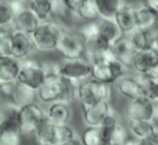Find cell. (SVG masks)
I'll list each match as a JSON object with an SVG mask.
<instances>
[{
    "instance_id": "obj_1",
    "label": "cell",
    "mask_w": 158,
    "mask_h": 145,
    "mask_svg": "<svg viewBox=\"0 0 158 145\" xmlns=\"http://www.w3.org/2000/svg\"><path fill=\"white\" fill-rule=\"evenodd\" d=\"M128 67L119 62L111 51H108L103 60L95 62L93 65V75L91 78L96 79L101 83L112 84L120 81L122 78L127 77Z\"/></svg>"
},
{
    "instance_id": "obj_2",
    "label": "cell",
    "mask_w": 158,
    "mask_h": 145,
    "mask_svg": "<svg viewBox=\"0 0 158 145\" xmlns=\"http://www.w3.org/2000/svg\"><path fill=\"white\" fill-rule=\"evenodd\" d=\"M112 96L111 84L101 83L94 78L79 84L78 100L81 106H93L100 103H110Z\"/></svg>"
},
{
    "instance_id": "obj_3",
    "label": "cell",
    "mask_w": 158,
    "mask_h": 145,
    "mask_svg": "<svg viewBox=\"0 0 158 145\" xmlns=\"http://www.w3.org/2000/svg\"><path fill=\"white\" fill-rule=\"evenodd\" d=\"M63 31L64 28L55 21L41 23L38 29L32 34L35 49L41 53H50L57 50L60 38Z\"/></svg>"
},
{
    "instance_id": "obj_4",
    "label": "cell",
    "mask_w": 158,
    "mask_h": 145,
    "mask_svg": "<svg viewBox=\"0 0 158 145\" xmlns=\"http://www.w3.org/2000/svg\"><path fill=\"white\" fill-rule=\"evenodd\" d=\"M57 51L64 59H81L85 58L86 41L79 31L64 28L59 41Z\"/></svg>"
},
{
    "instance_id": "obj_5",
    "label": "cell",
    "mask_w": 158,
    "mask_h": 145,
    "mask_svg": "<svg viewBox=\"0 0 158 145\" xmlns=\"http://www.w3.org/2000/svg\"><path fill=\"white\" fill-rule=\"evenodd\" d=\"M44 81L45 75L41 67V62L35 59H28L21 62V71L17 79L19 84L31 90L38 92Z\"/></svg>"
},
{
    "instance_id": "obj_6",
    "label": "cell",
    "mask_w": 158,
    "mask_h": 145,
    "mask_svg": "<svg viewBox=\"0 0 158 145\" xmlns=\"http://www.w3.org/2000/svg\"><path fill=\"white\" fill-rule=\"evenodd\" d=\"M93 75V65L85 58L64 59L60 62V76L77 83L90 79Z\"/></svg>"
},
{
    "instance_id": "obj_7",
    "label": "cell",
    "mask_w": 158,
    "mask_h": 145,
    "mask_svg": "<svg viewBox=\"0 0 158 145\" xmlns=\"http://www.w3.org/2000/svg\"><path fill=\"white\" fill-rule=\"evenodd\" d=\"M66 90V78L62 76H50L45 77L40 89L37 92L38 99L44 104H54L63 101Z\"/></svg>"
},
{
    "instance_id": "obj_8",
    "label": "cell",
    "mask_w": 158,
    "mask_h": 145,
    "mask_svg": "<svg viewBox=\"0 0 158 145\" xmlns=\"http://www.w3.org/2000/svg\"><path fill=\"white\" fill-rule=\"evenodd\" d=\"M46 117V112L43 111L38 104L33 103L20 109V127L22 135L35 134L38 127Z\"/></svg>"
},
{
    "instance_id": "obj_9",
    "label": "cell",
    "mask_w": 158,
    "mask_h": 145,
    "mask_svg": "<svg viewBox=\"0 0 158 145\" xmlns=\"http://www.w3.org/2000/svg\"><path fill=\"white\" fill-rule=\"evenodd\" d=\"M156 104L146 98L130 101L127 107V117L129 122H153Z\"/></svg>"
},
{
    "instance_id": "obj_10",
    "label": "cell",
    "mask_w": 158,
    "mask_h": 145,
    "mask_svg": "<svg viewBox=\"0 0 158 145\" xmlns=\"http://www.w3.org/2000/svg\"><path fill=\"white\" fill-rule=\"evenodd\" d=\"M83 121L86 127L100 128L108 115L112 112V107L110 103H100L93 106H81Z\"/></svg>"
},
{
    "instance_id": "obj_11",
    "label": "cell",
    "mask_w": 158,
    "mask_h": 145,
    "mask_svg": "<svg viewBox=\"0 0 158 145\" xmlns=\"http://www.w3.org/2000/svg\"><path fill=\"white\" fill-rule=\"evenodd\" d=\"M20 109L12 101L4 103L0 111V132H21Z\"/></svg>"
},
{
    "instance_id": "obj_12",
    "label": "cell",
    "mask_w": 158,
    "mask_h": 145,
    "mask_svg": "<svg viewBox=\"0 0 158 145\" xmlns=\"http://www.w3.org/2000/svg\"><path fill=\"white\" fill-rule=\"evenodd\" d=\"M112 44L106 39L101 33L96 34L95 37L86 41V51H85V59L94 65L95 62L103 60L105 55L111 51Z\"/></svg>"
},
{
    "instance_id": "obj_13",
    "label": "cell",
    "mask_w": 158,
    "mask_h": 145,
    "mask_svg": "<svg viewBox=\"0 0 158 145\" xmlns=\"http://www.w3.org/2000/svg\"><path fill=\"white\" fill-rule=\"evenodd\" d=\"M111 53L119 62H122L128 68H130V67H133V62H134L135 55L138 51L134 48V45L131 44L129 36H123L116 43L112 44Z\"/></svg>"
},
{
    "instance_id": "obj_14",
    "label": "cell",
    "mask_w": 158,
    "mask_h": 145,
    "mask_svg": "<svg viewBox=\"0 0 158 145\" xmlns=\"http://www.w3.org/2000/svg\"><path fill=\"white\" fill-rule=\"evenodd\" d=\"M114 21L118 24V27L120 28V31L124 36H130L133 32H135L138 29L135 6L123 1Z\"/></svg>"
},
{
    "instance_id": "obj_15",
    "label": "cell",
    "mask_w": 158,
    "mask_h": 145,
    "mask_svg": "<svg viewBox=\"0 0 158 145\" xmlns=\"http://www.w3.org/2000/svg\"><path fill=\"white\" fill-rule=\"evenodd\" d=\"M12 41H14L12 58H15L19 61L28 60L29 56L33 54V51L37 50L32 37L28 34H24L21 32H14Z\"/></svg>"
},
{
    "instance_id": "obj_16",
    "label": "cell",
    "mask_w": 158,
    "mask_h": 145,
    "mask_svg": "<svg viewBox=\"0 0 158 145\" xmlns=\"http://www.w3.org/2000/svg\"><path fill=\"white\" fill-rule=\"evenodd\" d=\"M158 65V50L156 48L138 51L133 62V68H135L141 76L147 75Z\"/></svg>"
},
{
    "instance_id": "obj_17",
    "label": "cell",
    "mask_w": 158,
    "mask_h": 145,
    "mask_svg": "<svg viewBox=\"0 0 158 145\" xmlns=\"http://www.w3.org/2000/svg\"><path fill=\"white\" fill-rule=\"evenodd\" d=\"M41 24L40 20L29 10H24L20 12L19 15H16V19L14 21V31L15 32H21L24 34H28L32 37V34L38 29Z\"/></svg>"
},
{
    "instance_id": "obj_18",
    "label": "cell",
    "mask_w": 158,
    "mask_h": 145,
    "mask_svg": "<svg viewBox=\"0 0 158 145\" xmlns=\"http://www.w3.org/2000/svg\"><path fill=\"white\" fill-rule=\"evenodd\" d=\"M117 90L119 94L130 101L136 100L140 98H143V87L142 83L138 78L134 77H124L117 82Z\"/></svg>"
},
{
    "instance_id": "obj_19",
    "label": "cell",
    "mask_w": 158,
    "mask_h": 145,
    "mask_svg": "<svg viewBox=\"0 0 158 145\" xmlns=\"http://www.w3.org/2000/svg\"><path fill=\"white\" fill-rule=\"evenodd\" d=\"M21 61L15 58H0V83H17Z\"/></svg>"
},
{
    "instance_id": "obj_20",
    "label": "cell",
    "mask_w": 158,
    "mask_h": 145,
    "mask_svg": "<svg viewBox=\"0 0 158 145\" xmlns=\"http://www.w3.org/2000/svg\"><path fill=\"white\" fill-rule=\"evenodd\" d=\"M46 116L49 117L50 121H52L57 126L68 124L72 118V109H71L69 104L57 101V103L49 105Z\"/></svg>"
},
{
    "instance_id": "obj_21",
    "label": "cell",
    "mask_w": 158,
    "mask_h": 145,
    "mask_svg": "<svg viewBox=\"0 0 158 145\" xmlns=\"http://www.w3.org/2000/svg\"><path fill=\"white\" fill-rule=\"evenodd\" d=\"M138 29H151L158 20V14L147 4H139L135 6Z\"/></svg>"
},
{
    "instance_id": "obj_22",
    "label": "cell",
    "mask_w": 158,
    "mask_h": 145,
    "mask_svg": "<svg viewBox=\"0 0 158 145\" xmlns=\"http://www.w3.org/2000/svg\"><path fill=\"white\" fill-rule=\"evenodd\" d=\"M56 126L52 121L49 120L46 116L43 122L38 127L34 138L38 145H54L55 144V133H56Z\"/></svg>"
},
{
    "instance_id": "obj_23",
    "label": "cell",
    "mask_w": 158,
    "mask_h": 145,
    "mask_svg": "<svg viewBox=\"0 0 158 145\" xmlns=\"http://www.w3.org/2000/svg\"><path fill=\"white\" fill-rule=\"evenodd\" d=\"M155 37L156 33H153L151 29H136L129 36L130 41L136 49V51L155 48Z\"/></svg>"
},
{
    "instance_id": "obj_24",
    "label": "cell",
    "mask_w": 158,
    "mask_h": 145,
    "mask_svg": "<svg viewBox=\"0 0 158 145\" xmlns=\"http://www.w3.org/2000/svg\"><path fill=\"white\" fill-rule=\"evenodd\" d=\"M28 9L39 19L41 23L51 21V17L54 16V1H49V0L29 1Z\"/></svg>"
},
{
    "instance_id": "obj_25",
    "label": "cell",
    "mask_w": 158,
    "mask_h": 145,
    "mask_svg": "<svg viewBox=\"0 0 158 145\" xmlns=\"http://www.w3.org/2000/svg\"><path fill=\"white\" fill-rule=\"evenodd\" d=\"M96 4H98V9H99L100 20L114 21L123 1H120V0H96Z\"/></svg>"
},
{
    "instance_id": "obj_26",
    "label": "cell",
    "mask_w": 158,
    "mask_h": 145,
    "mask_svg": "<svg viewBox=\"0 0 158 145\" xmlns=\"http://www.w3.org/2000/svg\"><path fill=\"white\" fill-rule=\"evenodd\" d=\"M129 130L131 137L138 140H145L157 130V126L155 122H129Z\"/></svg>"
},
{
    "instance_id": "obj_27",
    "label": "cell",
    "mask_w": 158,
    "mask_h": 145,
    "mask_svg": "<svg viewBox=\"0 0 158 145\" xmlns=\"http://www.w3.org/2000/svg\"><path fill=\"white\" fill-rule=\"evenodd\" d=\"M99 29L100 33L108 39V41L111 44L116 43L119 38H122L124 34L122 33L120 28L118 27V24L116 23V21L111 20H100L99 21Z\"/></svg>"
},
{
    "instance_id": "obj_28",
    "label": "cell",
    "mask_w": 158,
    "mask_h": 145,
    "mask_svg": "<svg viewBox=\"0 0 158 145\" xmlns=\"http://www.w3.org/2000/svg\"><path fill=\"white\" fill-rule=\"evenodd\" d=\"M38 96L37 95V92L34 90H31L21 84H16L15 87V90H14V94L11 96L12 99V103L16 104L19 107H23L26 105H29V104L34 103V98Z\"/></svg>"
},
{
    "instance_id": "obj_29",
    "label": "cell",
    "mask_w": 158,
    "mask_h": 145,
    "mask_svg": "<svg viewBox=\"0 0 158 145\" xmlns=\"http://www.w3.org/2000/svg\"><path fill=\"white\" fill-rule=\"evenodd\" d=\"M16 19V12L10 1L0 2V29L14 31V21ZM15 32V31H14Z\"/></svg>"
},
{
    "instance_id": "obj_30",
    "label": "cell",
    "mask_w": 158,
    "mask_h": 145,
    "mask_svg": "<svg viewBox=\"0 0 158 145\" xmlns=\"http://www.w3.org/2000/svg\"><path fill=\"white\" fill-rule=\"evenodd\" d=\"M120 123H122V122H120V116H119V113L117 111L112 110V112L108 115V117L105 120V122L100 127L103 143H111L112 134H113L114 129L117 128V126Z\"/></svg>"
},
{
    "instance_id": "obj_31",
    "label": "cell",
    "mask_w": 158,
    "mask_h": 145,
    "mask_svg": "<svg viewBox=\"0 0 158 145\" xmlns=\"http://www.w3.org/2000/svg\"><path fill=\"white\" fill-rule=\"evenodd\" d=\"M77 17L79 20L86 22H95L100 19L98 4L94 0H83V4L77 12Z\"/></svg>"
},
{
    "instance_id": "obj_32",
    "label": "cell",
    "mask_w": 158,
    "mask_h": 145,
    "mask_svg": "<svg viewBox=\"0 0 158 145\" xmlns=\"http://www.w3.org/2000/svg\"><path fill=\"white\" fill-rule=\"evenodd\" d=\"M80 140L83 145H102L103 144V139L101 135V130L100 128L95 127H86L81 135H80Z\"/></svg>"
},
{
    "instance_id": "obj_33",
    "label": "cell",
    "mask_w": 158,
    "mask_h": 145,
    "mask_svg": "<svg viewBox=\"0 0 158 145\" xmlns=\"http://www.w3.org/2000/svg\"><path fill=\"white\" fill-rule=\"evenodd\" d=\"M12 31L0 29V58H12L14 41Z\"/></svg>"
},
{
    "instance_id": "obj_34",
    "label": "cell",
    "mask_w": 158,
    "mask_h": 145,
    "mask_svg": "<svg viewBox=\"0 0 158 145\" xmlns=\"http://www.w3.org/2000/svg\"><path fill=\"white\" fill-rule=\"evenodd\" d=\"M76 138L74 130L69 124H63V126H56V133H55V144L61 145L64 144L72 139Z\"/></svg>"
},
{
    "instance_id": "obj_35",
    "label": "cell",
    "mask_w": 158,
    "mask_h": 145,
    "mask_svg": "<svg viewBox=\"0 0 158 145\" xmlns=\"http://www.w3.org/2000/svg\"><path fill=\"white\" fill-rule=\"evenodd\" d=\"M21 132H0V145H20Z\"/></svg>"
},
{
    "instance_id": "obj_36",
    "label": "cell",
    "mask_w": 158,
    "mask_h": 145,
    "mask_svg": "<svg viewBox=\"0 0 158 145\" xmlns=\"http://www.w3.org/2000/svg\"><path fill=\"white\" fill-rule=\"evenodd\" d=\"M79 32L81 33V36L85 38V41L95 37L96 34L100 33L99 29V21H95V22H86L85 24H83L79 29Z\"/></svg>"
},
{
    "instance_id": "obj_37",
    "label": "cell",
    "mask_w": 158,
    "mask_h": 145,
    "mask_svg": "<svg viewBox=\"0 0 158 145\" xmlns=\"http://www.w3.org/2000/svg\"><path fill=\"white\" fill-rule=\"evenodd\" d=\"M128 130L124 128V126L120 123L117 126V128L114 129L113 134H112V138H111V143L113 144H118L123 145L127 140H128Z\"/></svg>"
},
{
    "instance_id": "obj_38",
    "label": "cell",
    "mask_w": 158,
    "mask_h": 145,
    "mask_svg": "<svg viewBox=\"0 0 158 145\" xmlns=\"http://www.w3.org/2000/svg\"><path fill=\"white\" fill-rule=\"evenodd\" d=\"M41 67H43V71H44L45 77L60 75V62H55V61L41 62Z\"/></svg>"
},
{
    "instance_id": "obj_39",
    "label": "cell",
    "mask_w": 158,
    "mask_h": 145,
    "mask_svg": "<svg viewBox=\"0 0 158 145\" xmlns=\"http://www.w3.org/2000/svg\"><path fill=\"white\" fill-rule=\"evenodd\" d=\"M81 4H83V0H64V5L67 10L74 16H77V12L80 9Z\"/></svg>"
},
{
    "instance_id": "obj_40",
    "label": "cell",
    "mask_w": 158,
    "mask_h": 145,
    "mask_svg": "<svg viewBox=\"0 0 158 145\" xmlns=\"http://www.w3.org/2000/svg\"><path fill=\"white\" fill-rule=\"evenodd\" d=\"M16 84H17V83H0L1 94H2L4 96L11 98V96H12V94H14V90H15Z\"/></svg>"
},
{
    "instance_id": "obj_41",
    "label": "cell",
    "mask_w": 158,
    "mask_h": 145,
    "mask_svg": "<svg viewBox=\"0 0 158 145\" xmlns=\"http://www.w3.org/2000/svg\"><path fill=\"white\" fill-rule=\"evenodd\" d=\"M142 77H145L146 79H148L152 84L157 85L158 84V65L152 70V71H150L147 75H143Z\"/></svg>"
},
{
    "instance_id": "obj_42",
    "label": "cell",
    "mask_w": 158,
    "mask_h": 145,
    "mask_svg": "<svg viewBox=\"0 0 158 145\" xmlns=\"http://www.w3.org/2000/svg\"><path fill=\"white\" fill-rule=\"evenodd\" d=\"M140 145H158V128L150 138L145 140H140Z\"/></svg>"
},
{
    "instance_id": "obj_43",
    "label": "cell",
    "mask_w": 158,
    "mask_h": 145,
    "mask_svg": "<svg viewBox=\"0 0 158 145\" xmlns=\"http://www.w3.org/2000/svg\"><path fill=\"white\" fill-rule=\"evenodd\" d=\"M123 145H140V140H138V139L134 138V137H129L128 140Z\"/></svg>"
},
{
    "instance_id": "obj_44",
    "label": "cell",
    "mask_w": 158,
    "mask_h": 145,
    "mask_svg": "<svg viewBox=\"0 0 158 145\" xmlns=\"http://www.w3.org/2000/svg\"><path fill=\"white\" fill-rule=\"evenodd\" d=\"M61 145H83V144H81L80 138H74V139H72V140H69V142H67V143Z\"/></svg>"
},
{
    "instance_id": "obj_45",
    "label": "cell",
    "mask_w": 158,
    "mask_h": 145,
    "mask_svg": "<svg viewBox=\"0 0 158 145\" xmlns=\"http://www.w3.org/2000/svg\"><path fill=\"white\" fill-rule=\"evenodd\" d=\"M147 4H148V5H150V6H151V7L158 14V0H148Z\"/></svg>"
},
{
    "instance_id": "obj_46",
    "label": "cell",
    "mask_w": 158,
    "mask_h": 145,
    "mask_svg": "<svg viewBox=\"0 0 158 145\" xmlns=\"http://www.w3.org/2000/svg\"><path fill=\"white\" fill-rule=\"evenodd\" d=\"M153 122L158 123V103L155 105V118H153Z\"/></svg>"
},
{
    "instance_id": "obj_47",
    "label": "cell",
    "mask_w": 158,
    "mask_h": 145,
    "mask_svg": "<svg viewBox=\"0 0 158 145\" xmlns=\"http://www.w3.org/2000/svg\"><path fill=\"white\" fill-rule=\"evenodd\" d=\"M155 48L158 50V32L156 33V37H155Z\"/></svg>"
},
{
    "instance_id": "obj_48",
    "label": "cell",
    "mask_w": 158,
    "mask_h": 145,
    "mask_svg": "<svg viewBox=\"0 0 158 145\" xmlns=\"http://www.w3.org/2000/svg\"><path fill=\"white\" fill-rule=\"evenodd\" d=\"M102 145H118V144H113V143H103Z\"/></svg>"
}]
</instances>
